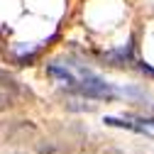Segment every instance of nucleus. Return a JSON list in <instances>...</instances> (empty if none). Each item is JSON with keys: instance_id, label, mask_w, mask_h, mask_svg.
Masks as SVG:
<instances>
[{"instance_id": "nucleus-1", "label": "nucleus", "mask_w": 154, "mask_h": 154, "mask_svg": "<svg viewBox=\"0 0 154 154\" xmlns=\"http://www.w3.org/2000/svg\"><path fill=\"white\" fill-rule=\"evenodd\" d=\"M81 95L86 98H93V100H112L115 95H118V88L100 81V79H83L81 83H76Z\"/></svg>"}, {"instance_id": "nucleus-2", "label": "nucleus", "mask_w": 154, "mask_h": 154, "mask_svg": "<svg viewBox=\"0 0 154 154\" xmlns=\"http://www.w3.org/2000/svg\"><path fill=\"white\" fill-rule=\"evenodd\" d=\"M49 76H54V79H59L61 83H66V86H76V79H73V73L69 71V69H61V66H56V64H51L49 69Z\"/></svg>"}, {"instance_id": "nucleus-3", "label": "nucleus", "mask_w": 154, "mask_h": 154, "mask_svg": "<svg viewBox=\"0 0 154 154\" xmlns=\"http://www.w3.org/2000/svg\"><path fill=\"white\" fill-rule=\"evenodd\" d=\"M105 125H110V127H125V130H132V132H142L144 130L140 125H134L130 120H120V118H105Z\"/></svg>"}, {"instance_id": "nucleus-4", "label": "nucleus", "mask_w": 154, "mask_h": 154, "mask_svg": "<svg viewBox=\"0 0 154 154\" xmlns=\"http://www.w3.org/2000/svg\"><path fill=\"white\" fill-rule=\"evenodd\" d=\"M144 125H154V118H149V120H144Z\"/></svg>"}]
</instances>
